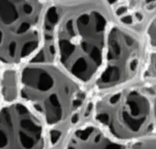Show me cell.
Returning a JSON list of instances; mask_svg holds the SVG:
<instances>
[{"mask_svg":"<svg viewBox=\"0 0 156 149\" xmlns=\"http://www.w3.org/2000/svg\"><path fill=\"white\" fill-rule=\"evenodd\" d=\"M144 60L141 40L119 26L109 28L102 67L94 85L106 90L133 80L138 74Z\"/></svg>","mask_w":156,"mask_h":149,"instance_id":"obj_5","label":"cell"},{"mask_svg":"<svg viewBox=\"0 0 156 149\" xmlns=\"http://www.w3.org/2000/svg\"><path fill=\"white\" fill-rule=\"evenodd\" d=\"M128 149H156V135L130 142Z\"/></svg>","mask_w":156,"mask_h":149,"instance_id":"obj_10","label":"cell"},{"mask_svg":"<svg viewBox=\"0 0 156 149\" xmlns=\"http://www.w3.org/2000/svg\"><path fill=\"white\" fill-rule=\"evenodd\" d=\"M44 4L0 1V63L14 66L31 59L41 44Z\"/></svg>","mask_w":156,"mask_h":149,"instance_id":"obj_4","label":"cell"},{"mask_svg":"<svg viewBox=\"0 0 156 149\" xmlns=\"http://www.w3.org/2000/svg\"><path fill=\"white\" fill-rule=\"evenodd\" d=\"M61 18V11L57 6H50L44 12L41 47L28 62L54 63L56 59V30Z\"/></svg>","mask_w":156,"mask_h":149,"instance_id":"obj_8","label":"cell"},{"mask_svg":"<svg viewBox=\"0 0 156 149\" xmlns=\"http://www.w3.org/2000/svg\"><path fill=\"white\" fill-rule=\"evenodd\" d=\"M65 149H128V147L108 136L100 127L86 125L72 133Z\"/></svg>","mask_w":156,"mask_h":149,"instance_id":"obj_7","label":"cell"},{"mask_svg":"<svg viewBox=\"0 0 156 149\" xmlns=\"http://www.w3.org/2000/svg\"><path fill=\"white\" fill-rule=\"evenodd\" d=\"M45 125L24 102L0 109V149H45Z\"/></svg>","mask_w":156,"mask_h":149,"instance_id":"obj_6","label":"cell"},{"mask_svg":"<svg viewBox=\"0 0 156 149\" xmlns=\"http://www.w3.org/2000/svg\"><path fill=\"white\" fill-rule=\"evenodd\" d=\"M20 93L19 73L6 69L0 74V97L5 104L17 102Z\"/></svg>","mask_w":156,"mask_h":149,"instance_id":"obj_9","label":"cell"},{"mask_svg":"<svg viewBox=\"0 0 156 149\" xmlns=\"http://www.w3.org/2000/svg\"><path fill=\"white\" fill-rule=\"evenodd\" d=\"M108 29L106 16L94 9L61 18L56 30V60L80 84H88L98 75Z\"/></svg>","mask_w":156,"mask_h":149,"instance_id":"obj_2","label":"cell"},{"mask_svg":"<svg viewBox=\"0 0 156 149\" xmlns=\"http://www.w3.org/2000/svg\"><path fill=\"white\" fill-rule=\"evenodd\" d=\"M94 116L108 136L120 142L156 135V81L104 96L95 103Z\"/></svg>","mask_w":156,"mask_h":149,"instance_id":"obj_3","label":"cell"},{"mask_svg":"<svg viewBox=\"0 0 156 149\" xmlns=\"http://www.w3.org/2000/svg\"><path fill=\"white\" fill-rule=\"evenodd\" d=\"M19 96L53 131L76 121L85 95L82 84L54 63H30L19 73Z\"/></svg>","mask_w":156,"mask_h":149,"instance_id":"obj_1","label":"cell"}]
</instances>
